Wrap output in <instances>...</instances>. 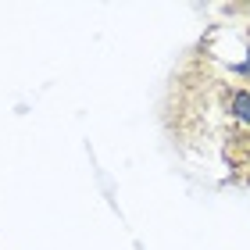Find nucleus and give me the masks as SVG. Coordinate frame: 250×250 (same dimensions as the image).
<instances>
[{
  "mask_svg": "<svg viewBox=\"0 0 250 250\" xmlns=\"http://www.w3.org/2000/svg\"><path fill=\"white\" fill-rule=\"evenodd\" d=\"M225 161L232 168V179L250 186V132H229V140H225Z\"/></svg>",
  "mask_w": 250,
  "mask_h": 250,
  "instance_id": "nucleus-1",
  "label": "nucleus"
}]
</instances>
